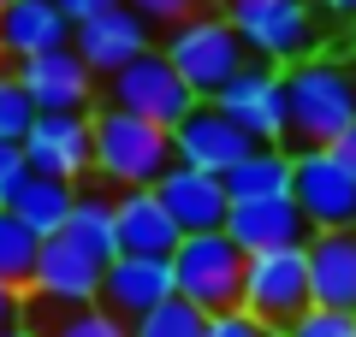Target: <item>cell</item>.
Returning a JSON list of instances; mask_svg holds the SVG:
<instances>
[{"instance_id": "11", "label": "cell", "mask_w": 356, "mask_h": 337, "mask_svg": "<svg viewBox=\"0 0 356 337\" xmlns=\"http://www.w3.org/2000/svg\"><path fill=\"white\" fill-rule=\"evenodd\" d=\"M72 48L95 77H119L131 60H143V53L154 48V24L137 18L131 6H113V12H102V18L72 24Z\"/></svg>"}, {"instance_id": "32", "label": "cell", "mask_w": 356, "mask_h": 337, "mask_svg": "<svg viewBox=\"0 0 356 337\" xmlns=\"http://www.w3.org/2000/svg\"><path fill=\"white\" fill-rule=\"evenodd\" d=\"M30 313V290H18V284H6V278H0V331H6V325H18Z\"/></svg>"}, {"instance_id": "6", "label": "cell", "mask_w": 356, "mask_h": 337, "mask_svg": "<svg viewBox=\"0 0 356 337\" xmlns=\"http://www.w3.org/2000/svg\"><path fill=\"white\" fill-rule=\"evenodd\" d=\"M243 313H255L261 325L285 331L291 320H303L315 308V284H309V254L303 249H273V254H250L243 266Z\"/></svg>"}, {"instance_id": "14", "label": "cell", "mask_w": 356, "mask_h": 337, "mask_svg": "<svg viewBox=\"0 0 356 337\" xmlns=\"http://www.w3.org/2000/svg\"><path fill=\"white\" fill-rule=\"evenodd\" d=\"M178 296L172 254H119L102 278V308H113L119 320H143L149 308Z\"/></svg>"}, {"instance_id": "35", "label": "cell", "mask_w": 356, "mask_h": 337, "mask_svg": "<svg viewBox=\"0 0 356 337\" xmlns=\"http://www.w3.org/2000/svg\"><path fill=\"white\" fill-rule=\"evenodd\" d=\"M332 148H339V160H344V166H350V172H356V125H350V130H344V137H339V142H332Z\"/></svg>"}, {"instance_id": "25", "label": "cell", "mask_w": 356, "mask_h": 337, "mask_svg": "<svg viewBox=\"0 0 356 337\" xmlns=\"http://www.w3.org/2000/svg\"><path fill=\"white\" fill-rule=\"evenodd\" d=\"M36 254H42V237L18 219V213L0 207V278L18 284V290H30V278H36Z\"/></svg>"}, {"instance_id": "37", "label": "cell", "mask_w": 356, "mask_h": 337, "mask_svg": "<svg viewBox=\"0 0 356 337\" xmlns=\"http://www.w3.org/2000/svg\"><path fill=\"white\" fill-rule=\"evenodd\" d=\"M6 6H13V0H0V12H6Z\"/></svg>"}, {"instance_id": "16", "label": "cell", "mask_w": 356, "mask_h": 337, "mask_svg": "<svg viewBox=\"0 0 356 337\" xmlns=\"http://www.w3.org/2000/svg\"><path fill=\"white\" fill-rule=\"evenodd\" d=\"M226 237L243 254H273V249H303L315 237V225L303 219V207L291 196H280V201H232Z\"/></svg>"}, {"instance_id": "27", "label": "cell", "mask_w": 356, "mask_h": 337, "mask_svg": "<svg viewBox=\"0 0 356 337\" xmlns=\"http://www.w3.org/2000/svg\"><path fill=\"white\" fill-rule=\"evenodd\" d=\"M36 119L42 112L30 101V89L18 83V71H0V142H24Z\"/></svg>"}, {"instance_id": "12", "label": "cell", "mask_w": 356, "mask_h": 337, "mask_svg": "<svg viewBox=\"0 0 356 337\" xmlns=\"http://www.w3.org/2000/svg\"><path fill=\"white\" fill-rule=\"evenodd\" d=\"M172 148H178V160L184 166H196V172H214V178H226L232 166H243L261 142L250 137V130H238L226 119V112L214 107V101H202V107L184 119V125L172 130Z\"/></svg>"}, {"instance_id": "36", "label": "cell", "mask_w": 356, "mask_h": 337, "mask_svg": "<svg viewBox=\"0 0 356 337\" xmlns=\"http://www.w3.org/2000/svg\"><path fill=\"white\" fill-rule=\"evenodd\" d=\"M0 337H42V331H36V325H30V320H18V325H6V331H0Z\"/></svg>"}, {"instance_id": "5", "label": "cell", "mask_w": 356, "mask_h": 337, "mask_svg": "<svg viewBox=\"0 0 356 337\" xmlns=\"http://www.w3.org/2000/svg\"><path fill=\"white\" fill-rule=\"evenodd\" d=\"M243 266H250V254L226 231H196V237H184L172 249L178 296L202 313H232L243 302Z\"/></svg>"}, {"instance_id": "17", "label": "cell", "mask_w": 356, "mask_h": 337, "mask_svg": "<svg viewBox=\"0 0 356 337\" xmlns=\"http://www.w3.org/2000/svg\"><path fill=\"white\" fill-rule=\"evenodd\" d=\"M18 83L30 89L36 112H89L95 101V71L77 60V48H54V53H36V60L13 65Z\"/></svg>"}, {"instance_id": "10", "label": "cell", "mask_w": 356, "mask_h": 337, "mask_svg": "<svg viewBox=\"0 0 356 337\" xmlns=\"http://www.w3.org/2000/svg\"><path fill=\"white\" fill-rule=\"evenodd\" d=\"M24 160L42 178L83 184L95 172V112H42L24 137Z\"/></svg>"}, {"instance_id": "20", "label": "cell", "mask_w": 356, "mask_h": 337, "mask_svg": "<svg viewBox=\"0 0 356 337\" xmlns=\"http://www.w3.org/2000/svg\"><path fill=\"white\" fill-rule=\"evenodd\" d=\"M303 254H309L315 308L356 313V231H315L303 243Z\"/></svg>"}, {"instance_id": "18", "label": "cell", "mask_w": 356, "mask_h": 337, "mask_svg": "<svg viewBox=\"0 0 356 337\" xmlns=\"http://www.w3.org/2000/svg\"><path fill=\"white\" fill-rule=\"evenodd\" d=\"M54 48H72V18L54 6V0H13L0 12V60H36V53H54Z\"/></svg>"}, {"instance_id": "13", "label": "cell", "mask_w": 356, "mask_h": 337, "mask_svg": "<svg viewBox=\"0 0 356 337\" xmlns=\"http://www.w3.org/2000/svg\"><path fill=\"white\" fill-rule=\"evenodd\" d=\"M102 278H107V266L95 261V254H83L72 237H42L36 278H30V302L83 308V302H102Z\"/></svg>"}, {"instance_id": "1", "label": "cell", "mask_w": 356, "mask_h": 337, "mask_svg": "<svg viewBox=\"0 0 356 337\" xmlns=\"http://www.w3.org/2000/svg\"><path fill=\"white\" fill-rule=\"evenodd\" d=\"M285 101H291V142L297 148H332L356 125V60H315L285 71Z\"/></svg>"}, {"instance_id": "31", "label": "cell", "mask_w": 356, "mask_h": 337, "mask_svg": "<svg viewBox=\"0 0 356 337\" xmlns=\"http://www.w3.org/2000/svg\"><path fill=\"white\" fill-rule=\"evenodd\" d=\"M208 337H280L273 325H261L255 313L232 308V313H208Z\"/></svg>"}, {"instance_id": "26", "label": "cell", "mask_w": 356, "mask_h": 337, "mask_svg": "<svg viewBox=\"0 0 356 337\" xmlns=\"http://www.w3.org/2000/svg\"><path fill=\"white\" fill-rule=\"evenodd\" d=\"M131 337H208V313L191 308L184 296H172L161 308H149L143 320H131Z\"/></svg>"}, {"instance_id": "33", "label": "cell", "mask_w": 356, "mask_h": 337, "mask_svg": "<svg viewBox=\"0 0 356 337\" xmlns=\"http://www.w3.org/2000/svg\"><path fill=\"white\" fill-rule=\"evenodd\" d=\"M72 24H83V18H102V12H113V6H125V0H54Z\"/></svg>"}, {"instance_id": "15", "label": "cell", "mask_w": 356, "mask_h": 337, "mask_svg": "<svg viewBox=\"0 0 356 337\" xmlns=\"http://www.w3.org/2000/svg\"><path fill=\"white\" fill-rule=\"evenodd\" d=\"M154 196L166 201V213L178 219L184 237H196V231H226V219H232V189H226V178L196 172V166H184V160L154 184Z\"/></svg>"}, {"instance_id": "4", "label": "cell", "mask_w": 356, "mask_h": 337, "mask_svg": "<svg viewBox=\"0 0 356 337\" xmlns=\"http://www.w3.org/2000/svg\"><path fill=\"white\" fill-rule=\"evenodd\" d=\"M161 53L178 65V77L196 89V101H214L220 89L250 65V48H243V36L226 24V12H202V18H184V24L161 30Z\"/></svg>"}, {"instance_id": "29", "label": "cell", "mask_w": 356, "mask_h": 337, "mask_svg": "<svg viewBox=\"0 0 356 337\" xmlns=\"http://www.w3.org/2000/svg\"><path fill=\"white\" fill-rule=\"evenodd\" d=\"M137 18H149L154 30H172V24H184V18H202V12H214L208 0H125Z\"/></svg>"}, {"instance_id": "19", "label": "cell", "mask_w": 356, "mask_h": 337, "mask_svg": "<svg viewBox=\"0 0 356 337\" xmlns=\"http://www.w3.org/2000/svg\"><path fill=\"white\" fill-rule=\"evenodd\" d=\"M113 225H119V254H172L184 243L178 219L154 189H119L113 196Z\"/></svg>"}, {"instance_id": "21", "label": "cell", "mask_w": 356, "mask_h": 337, "mask_svg": "<svg viewBox=\"0 0 356 337\" xmlns=\"http://www.w3.org/2000/svg\"><path fill=\"white\" fill-rule=\"evenodd\" d=\"M291 178H297V154L285 142H273V148H255L243 166H232L226 189H232V201H280V196H291Z\"/></svg>"}, {"instance_id": "9", "label": "cell", "mask_w": 356, "mask_h": 337, "mask_svg": "<svg viewBox=\"0 0 356 337\" xmlns=\"http://www.w3.org/2000/svg\"><path fill=\"white\" fill-rule=\"evenodd\" d=\"M214 107L226 112L238 130H250L261 148H273V142L291 137V101H285V71H273V65L250 60L238 77H232L226 89L214 95Z\"/></svg>"}, {"instance_id": "2", "label": "cell", "mask_w": 356, "mask_h": 337, "mask_svg": "<svg viewBox=\"0 0 356 337\" xmlns=\"http://www.w3.org/2000/svg\"><path fill=\"white\" fill-rule=\"evenodd\" d=\"M178 166L172 130L143 119L125 107H102L95 112V172L119 189H154L166 172Z\"/></svg>"}, {"instance_id": "30", "label": "cell", "mask_w": 356, "mask_h": 337, "mask_svg": "<svg viewBox=\"0 0 356 337\" xmlns=\"http://www.w3.org/2000/svg\"><path fill=\"white\" fill-rule=\"evenodd\" d=\"M30 160H24V142H0V207H13V196L24 189Z\"/></svg>"}, {"instance_id": "8", "label": "cell", "mask_w": 356, "mask_h": 337, "mask_svg": "<svg viewBox=\"0 0 356 337\" xmlns=\"http://www.w3.org/2000/svg\"><path fill=\"white\" fill-rule=\"evenodd\" d=\"M291 201L315 231H356V172L339 160V148H297Z\"/></svg>"}, {"instance_id": "28", "label": "cell", "mask_w": 356, "mask_h": 337, "mask_svg": "<svg viewBox=\"0 0 356 337\" xmlns=\"http://www.w3.org/2000/svg\"><path fill=\"white\" fill-rule=\"evenodd\" d=\"M280 337H356V313H339V308H309L303 320H291Z\"/></svg>"}, {"instance_id": "24", "label": "cell", "mask_w": 356, "mask_h": 337, "mask_svg": "<svg viewBox=\"0 0 356 337\" xmlns=\"http://www.w3.org/2000/svg\"><path fill=\"white\" fill-rule=\"evenodd\" d=\"M42 337H131V320H119L102 302H83V308H60V302H30Z\"/></svg>"}, {"instance_id": "34", "label": "cell", "mask_w": 356, "mask_h": 337, "mask_svg": "<svg viewBox=\"0 0 356 337\" xmlns=\"http://www.w3.org/2000/svg\"><path fill=\"white\" fill-rule=\"evenodd\" d=\"M309 6H315V12H332V18H350V24H356V0H309Z\"/></svg>"}, {"instance_id": "22", "label": "cell", "mask_w": 356, "mask_h": 337, "mask_svg": "<svg viewBox=\"0 0 356 337\" xmlns=\"http://www.w3.org/2000/svg\"><path fill=\"white\" fill-rule=\"evenodd\" d=\"M72 207H77V184H60V178L30 172L24 189L13 196V207H6V213H18V219L36 231V237H60L65 219H72Z\"/></svg>"}, {"instance_id": "7", "label": "cell", "mask_w": 356, "mask_h": 337, "mask_svg": "<svg viewBox=\"0 0 356 337\" xmlns=\"http://www.w3.org/2000/svg\"><path fill=\"white\" fill-rule=\"evenodd\" d=\"M107 107L143 112V119H154V125L178 130L196 107H202V101H196V89L178 77V65L166 60L161 48H149L143 60H131L119 77H107Z\"/></svg>"}, {"instance_id": "3", "label": "cell", "mask_w": 356, "mask_h": 337, "mask_svg": "<svg viewBox=\"0 0 356 337\" xmlns=\"http://www.w3.org/2000/svg\"><path fill=\"white\" fill-rule=\"evenodd\" d=\"M226 24L243 36L250 60L273 65V71H291V65L315 60L321 53V18L309 0H220Z\"/></svg>"}, {"instance_id": "23", "label": "cell", "mask_w": 356, "mask_h": 337, "mask_svg": "<svg viewBox=\"0 0 356 337\" xmlns=\"http://www.w3.org/2000/svg\"><path fill=\"white\" fill-rule=\"evenodd\" d=\"M60 237H72L83 254H95L102 266L119 261V225H113V196H102V189H77V207L72 219H65Z\"/></svg>"}]
</instances>
